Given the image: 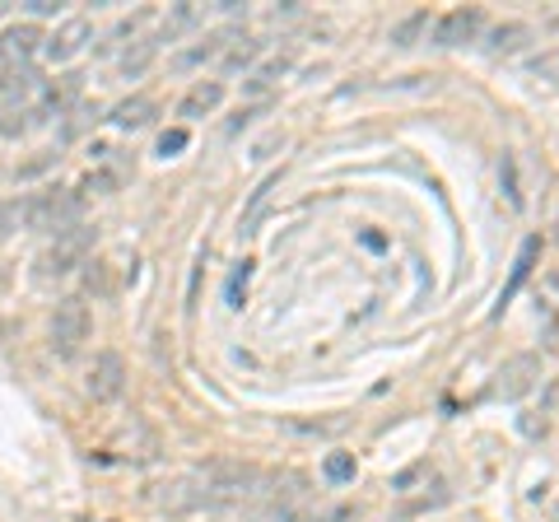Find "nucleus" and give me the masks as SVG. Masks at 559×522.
I'll use <instances>...</instances> for the list:
<instances>
[{"instance_id":"nucleus-1","label":"nucleus","mask_w":559,"mask_h":522,"mask_svg":"<svg viewBox=\"0 0 559 522\" xmlns=\"http://www.w3.org/2000/svg\"><path fill=\"white\" fill-rule=\"evenodd\" d=\"M80 224V197L70 191H38V197L0 205V229H33V234H66Z\"/></svg>"},{"instance_id":"nucleus-2","label":"nucleus","mask_w":559,"mask_h":522,"mask_svg":"<svg viewBox=\"0 0 559 522\" xmlns=\"http://www.w3.org/2000/svg\"><path fill=\"white\" fill-rule=\"evenodd\" d=\"M191 481H197L205 509H215V503H238V499L257 495L261 472H257L252 462H229V458H219V462H205L201 472H191Z\"/></svg>"},{"instance_id":"nucleus-3","label":"nucleus","mask_w":559,"mask_h":522,"mask_svg":"<svg viewBox=\"0 0 559 522\" xmlns=\"http://www.w3.org/2000/svg\"><path fill=\"white\" fill-rule=\"evenodd\" d=\"M94 242H98V234L90 229V224H75V229L57 234V238H51L47 248L38 252V261H33V275H38V281H57V275L80 271L84 261H90Z\"/></svg>"},{"instance_id":"nucleus-4","label":"nucleus","mask_w":559,"mask_h":522,"mask_svg":"<svg viewBox=\"0 0 559 522\" xmlns=\"http://www.w3.org/2000/svg\"><path fill=\"white\" fill-rule=\"evenodd\" d=\"M540 378H546V359L536 351H522L513 359H503V369L489 382V396H495V402H522L527 392H536Z\"/></svg>"},{"instance_id":"nucleus-5","label":"nucleus","mask_w":559,"mask_h":522,"mask_svg":"<svg viewBox=\"0 0 559 522\" xmlns=\"http://www.w3.org/2000/svg\"><path fill=\"white\" fill-rule=\"evenodd\" d=\"M90 327H94L90 322V304L75 299V294L61 299L57 312H51V351H57L61 359H75L80 345L90 341Z\"/></svg>"},{"instance_id":"nucleus-6","label":"nucleus","mask_w":559,"mask_h":522,"mask_svg":"<svg viewBox=\"0 0 559 522\" xmlns=\"http://www.w3.org/2000/svg\"><path fill=\"white\" fill-rule=\"evenodd\" d=\"M84 392L94 396V402H117L121 392H127V359L117 351H98L94 364H90V378H84Z\"/></svg>"},{"instance_id":"nucleus-7","label":"nucleus","mask_w":559,"mask_h":522,"mask_svg":"<svg viewBox=\"0 0 559 522\" xmlns=\"http://www.w3.org/2000/svg\"><path fill=\"white\" fill-rule=\"evenodd\" d=\"M43 28L38 24H10L0 33V66H14V71H28L33 57L43 51Z\"/></svg>"},{"instance_id":"nucleus-8","label":"nucleus","mask_w":559,"mask_h":522,"mask_svg":"<svg viewBox=\"0 0 559 522\" xmlns=\"http://www.w3.org/2000/svg\"><path fill=\"white\" fill-rule=\"evenodd\" d=\"M90 43H94V24L84 20V14H70V20H61L57 33L43 43V51H47V61H75Z\"/></svg>"},{"instance_id":"nucleus-9","label":"nucleus","mask_w":559,"mask_h":522,"mask_svg":"<svg viewBox=\"0 0 559 522\" xmlns=\"http://www.w3.org/2000/svg\"><path fill=\"white\" fill-rule=\"evenodd\" d=\"M480 28H485V14L476 5H457V10H448L443 20L433 24V43L439 47H466V43L480 38Z\"/></svg>"},{"instance_id":"nucleus-10","label":"nucleus","mask_w":559,"mask_h":522,"mask_svg":"<svg viewBox=\"0 0 559 522\" xmlns=\"http://www.w3.org/2000/svg\"><path fill=\"white\" fill-rule=\"evenodd\" d=\"M224 103V80H197L191 90L182 94L178 103V117L182 121H197V117H210Z\"/></svg>"},{"instance_id":"nucleus-11","label":"nucleus","mask_w":559,"mask_h":522,"mask_svg":"<svg viewBox=\"0 0 559 522\" xmlns=\"http://www.w3.org/2000/svg\"><path fill=\"white\" fill-rule=\"evenodd\" d=\"M238 38H242L238 28H219V33H205V43L187 47V51H182V57L173 61V66H178V71H191V66H201V61H215V57H224V51H229V47H234Z\"/></svg>"},{"instance_id":"nucleus-12","label":"nucleus","mask_w":559,"mask_h":522,"mask_svg":"<svg viewBox=\"0 0 559 522\" xmlns=\"http://www.w3.org/2000/svg\"><path fill=\"white\" fill-rule=\"evenodd\" d=\"M154 117H159V103L145 98V94H131V98H121L112 108V127L117 131H140V127H150Z\"/></svg>"},{"instance_id":"nucleus-13","label":"nucleus","mask_w":559,"mask_h":522,"mask_svg":"<svg viewBox=\"0 0 559 522\" xmlns=\"http://www.w3.org/2000/svg\"><path fill=\"white\" fill-rule=\"evenodd\" d=\"M154 503H159V509H168V513H187V509H201V490H197V481H191V476H178V481L159 485Z\"/></svg>"},{"instance_id":"nucleus-14","label":"nucleus","mask_w":559,"mask_h":522,"mask_svg":"<svg viewBox=\"0 0 559 522\" xmlns=\"http://www.w3.org/2000/svg\"><path fill=\"white\" fill-rule=\"evenodd\" d=\"M154 57H159V43H154V38H140L135 47H127V51H121L117 71L127 75V80H140V75H145L150 66H154Z\"/></svg>"},{"instance_id":"nucleus-15","label":"nucleus","mask_w":559,"mask_h":522,"mask_svg":"<svg viewBox=\"0 0 559 522\" xmlns=\"http://www.w3.org/2000/svg\"><path fill=\"white\" fill-rule=\"evenodd\" d=\"M536 252H540V238H527L522 242V252H518V261H513V275H509V285H503V294H499V308L513 299V294L522 289V281L532 275V266H536Z\"/></svg>"},{"instance_id":"nucleus-16","label":"nucleus","mask_w":559,"mask_h":522,"mask_svg":"<svg viewBox=\"0 0 559 522\" xmlns=\"http://www.w3.org/2000/svg\"><path fill=\"white\" fill-rule=\"evenodd\" d=\"M527 80L536 90H559V47H546L540 57L527 61Z\"/></svg>"},{"instance_id":"nucleus-17","label":"nucleus","mask_w":559,"mask_h":522,"mask_svg":"<svg viewBox=\"0 0 559 522\" xmlns=\"http://www.w3.org/2000/svg\"><path fill=\"white\" fill-rule=\"evenodd\" d=\"M527 38H532L527 24H499L495 33H489V57H513Z\"/></svg>"},{"instance_id":"nucleus-18","label":"nucleus","mask_w":559,"mask_h":522,"mask_svg":"<svg viewBox=\"0 0 559 522\" xmlns=\"http://www.w3.org/2000/svg\"><path fill=\"white\" fill-rule=\"evenodd\" d=\"M280 187V173H271L266 182H261L257 191H252V201H248V211H242V224H238V234L248 238V234H257V220H261V211H266V201H271V191Z\"/></svg>"},{"instance_id":"nucleus-19","label":"nucleus","mask_w":559,"mask_h":522,"mask_svg":"<svg viewBox=\"0 0 559 522\" xmlns=\"http://www.w3.org/2000/svg\"><path fill=\"white\" fill-rule=\"evenodd\" d=\"M33 90H38V75H33V66L28 71H14V66H5V71H0V98H28Z\"/></svg>"},{"instance_id":"nucleus-20","label":"nucleus","mask_w":559,"mask_h":522,"mask_svg":"<svg viewBox=\"0 0 559 522\" xmlns=\"http://www.w3.org/2000/svg\"><path fill=\"white\" fill-rule=\"evenodd\" d=\"M285 71H289V57H275V61H266V66H261V71H252V80H248V94H266L271 84L285 80Z\"/></svg>"},{"instance_id":"nucleus-21","label":"nucleus","mask_w":559,"mask_h":522,"mask_svg":"<svg viewBox=\"0 0 559 522\" xmlns=\"http://www.w3.org/2000/svg\"><path fill=\"white\" fill-rule=\"evenodd\" d=\"M429 476H433V466H429V462H415V466H406V472H396V476H392V495H396V499H406V495H415V485H419V481H429Z\"/></svg>"},{"instance_id":"nucleus-22","label":"nucleus","mask_w":559,"mask_h":522,"mask_svg":"<svg viewBox=\"0 0 559 522\" xmlns=\"http://www.w3.org/2000/svg\"><path fill=\"white\" fill-rule=\"evenodd\" d=\"M257 51H261L257 38H238L229 51H224V71H242V66H252V61H257Z\"/></svg>"},{"instance_id":"nucleus-23","label":"nucleus","mask_w":559,"mask_h":522,"mask_svg":"<svg viewBox=\"0 0 559 522\" xmlns=\"http://www.w3.org/2000/svg\"><path fill=\"white\" fill-rule=\"evenodd\" d=\"M248 281H252V261H238L234 275H229V289H224V299H229V308H242V294H248Z\"/></svg>"},{"instance_id":"nucleus-24","label":"nucleus","mask_w":559,"mask_h":522,"mask_svg":"<svg viewBox=\"0 0 559 522\" xmlns=\"http://www.w3.org/2000/svg\"><path fill=\"white\" fill-rule=\"evenodd\" d=\"M425 28H429V14H411V20H401V24L392 28V43H396V47H415V38H419Z\"/></svg>"},{"instance_id":"nucleus-25","label":"nucleus","mask_w":559,"mask_h":522,"mask_svg":"<svg viewBox=\"0 0 559 522\" xmlns=\"http://www.w3.org/2000/svg\"><path fill=\"white\" fill-rule=\"evenodd\" d=\"M443 503H448V490H443V485H439V495H425V499H406V503H401V509H396V518H415V513L443 509Z\"/></svg>"},{"instance_id":"nucleus-26","label":"nucleus","mask_w":559,"mask_h":522,"mask_svg":"<svg viewBox=\"0 0 559 522\" xmlns=\"http://www.w3.org/2000/svg\"><path fill=\"white\" fill-rule=\"evenodd\" d=\"M349 476H355V458H349V452H331V458H326V481L345 485Z\"/></svg>"},{"instance_id":"nucleus-27","label":"nucleus","mask_w":559,"mask_h":522,"mask_svg":"<svg viewBox=\"0 0 559 522\" xmlns=\"http://www.w3.org/2000/svg\"><path fill=\"white\" fill-rule=\"evenodd\" d=\"M187 141H191V135H187L182 127L164 131V135H159V159H173V154H182V150H187Z\"/></svg>"},{"instance_id":"nucleus-28","label":"nucleus","mask_w":559,"mask_h":522,"mask_svg":"<svg viewBox=\"0 0 559 522\" xmlns=\"http://www.w3.org/2000/svg\"><path fill=\"white\" fill-rule=\"evenodd\" d=\"M28 14H57V0H28Z\"/></svg>"},{"instance_id":"nucleus-29","label":"nucleus","mask_w":559,"mask_h":522,"mask_svg":"<svg viewBox=\"0 0 559 522\" xmlns=\"http://www.w3.org/2000/svg\"><path fill=\"white\" fill-rule=\"evenodd\" d=\"M345 518H349V513H331V518H322V513H318V522H345Z\"/></svg>"},{"instance_id":"nucleus-30","label":"nucleus","mask_w":559,"mask_h":522,"mask_svg":"<svg viewBox=\"0 0 559 522\" xmlns=\"http://www.w3.org/2000/svg\"><path fill=\"white\" fill-rule=\"evenodd\" d=\"M555 242H559V215H555Z\"/></svg>"}]
</instances>
